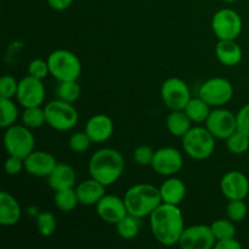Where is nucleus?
<instances>
[{
	"instance_id": "nucleus-1",
	"label": "nucleus",
	"mask_w": 249,
	"mask_h": 249,
	"mask_svg": "<svg viewBox=\"0 0 249 249\" xmlns=\"http://www.w3.org/2000/svg\"><path fill=\"white\" fill-rule=\"evenodd\" d=\"M148 218L151 232L158 243L167 247L179 245L185 230L184 214L179 206L162 202Z\"/></svg>"
},
{
	"instance_id": "nucleus-2",
	"label": "nucleus",
	"mask_w": 249,
	"mask_h": 249,
	"mask_svg": "<svg viewBox=\"0 0 249 249\" xmlns=\"http://www.w3.org/2000/svg\"><path fill=\"white\" fill-rule=\"evenodd\" d=\"M125 169V160L119 151L111 147L100 148L90 157L88 170L90 178L105 186H111L118 181Z\"/></svg>"
},
{
	"instance_id": "nucleus-3",
	"label": "nucleus",
	"mask_w": 249,
	"mask_h": 249,
	"mask_svg": "<svg viewBox=\"0 0 249 249\" xmlns=\"http://www.w3.org/2000/svg\"><path fill=\"white\" fill-rule=\"evenodd\" d=\"M128 213L136 218H146L162 203L160 187L151 184H136L129 187L124 195Z\"/></svg>"
},
{
	"instance_id": "nucleus-4",
	"label": "nucleus",
	"mask_w": 249,
	"mask_h": 249,
	"mask_svg": "<svg viewBox=\"0 0 249 249\" xmlns=\"http://www.w3.org/2000/svg\"><path fill=\"white\" fill-rule=\"evenodd\" d=\"M182 148L192 160H204L211 157L215 150V138L206 125L192 126L182 138Z\"/></svg>"
},
{
	"instance_id": "nucleus-5",
	"label": "nucleus",
	"mask_w": 249,
	"mask_h": 249,
	"mask_svg": "<svg viewBox=\"0 0 249 249\" xmlns=\"http://www.w3.org/2000/svg\"><path fill=\"white\" fill-rule=\"evenodd\" d=\"M50 74L60 82L78 80L82 73V62L74 53L58 49L48 56Z\"/></svg>"
},
{
	"instance_id": "nucleus-6",
	"label": "nucleus",
	"mask_w": 249,
	"mask_h": 249,
	"mask_svg": "<svg viewBox=\"0 0 249 249\" xmlns=\"http://www.w3.org/2000/svg\"><path fill=\"white\" fill-rule=\"evenodd\" d=\"M46 116V124L53 130L70 131L77 125L79 114L77 108L71 102L56 99L44 106Z\"/></svg>"
},
{
	"instance_id": "nucleus-7",
	"label": "nucleus",
	"mask_w": 249,
	"mask_h": 249,
	"mask_svg": "<svg viewBox=\"0 0 249 249\" xmlns=\"http://www.w3.org/2000/svg\"><path fill=\"white\" fill-rule=\"evenodd\" d=\"M32 129L26 125L14 124L5 129L4 133V147L7 155L17 156L19 158H26L31 155L36 147V138Z\"/></svg>"
},
{
	"instance_id": "nucleus-8",
	"label": "nucleus",
	"mask_w": 249,
	"mask_h": 249,
	"mask_svg": "<svg viewBox=\"0 0 249 249\" xmlns=\"http://www.w3.org/2000/svg\"><path fill=\"white\" fill-rule=\"evenodd\" d=\"M243 28V21L237 11L229 7L218 10L212 18V31L218 40H236Z\"/></svg>"
},
{
	"instance_id": "nucleus-9",
	"label": "nucleus",
	"mask_w": 249,
	"mask_h": 249,
	"mask_svg": "<svg viewBox=\"0 0 249 249\" xmlns=\"http://www.w3.org/2000/svg\"><path fill=\"white\" fill-rule=\"evenodd\" d=\"M198 96L202 97L213 108L224 107L232 100L233 85L226 78H211L199 87Z\"/></svg>"
},
{
	"instance_id": "nucleus-10",
	"label": "nucleus",
	"mask_w": 249,
	"mask_h": 249,
	"mask_svg": "<svg viewBox=\"0 0 249 249\" xmlns=\"http://www.w3.org/2000/svg\"><path fill=\"white\" fill-rule=\"evenodd\" d=\"M162 101L170 111L185 109L191 97V91L185 80L178 77H170L160 87Z\"/></svg>"
},
{
	"instance_id": "nucleus-11",
	"label": "nucleus",
	"mask_w": 249,
	"mask_h": 249,
	"mask_svg": "<svg viewBox=\"0 0 249 249\" xmlns=\"http://www.w3.org/2000/svg\"><path fill=\"white\" fill-rule=\"evenodd\" d=\"M204 125L214 138L226 140L231 134L237 130V117L230 109L214 107L212 108Z\"/></svg>"
},
{
	"instance_id": "nucleus-12",
	"label": "nucleus",
	"mask_w": 249,
	"mask_h": 249,
	"mask_svg": "<svg viewBox=\"0 0 249 249\" xmlns=\"http://www.w3.org/2000/svg\"><path fill=\"white\" fill-rule=\"evenodd\" d=\"M184 165L181 152L174 147H162L156 150L151 168L153 172L162 177H174Z\"/></svg>"
},
{
	"instance_id": "nucleus-13",
	"label": "nucleus",
	"mask_w": 249,
	"mask_h": 249,
	"mask_svg": "<svg viewBox=\"0 0 249 249\" xmlns=\"http://www.w3.org/2000/svg\"><path fill=\"white\" fill-rule=\"evenodd\" d=\"M16 100L23 108L41 106L45 101V87L41 79L26 75L18 83Z\"/></svg>"
},
{
	"instance_id": "nucleus-14",
	"label": "nucleus",
	"mask_w": 249,
	"mask_h": 249,
	"mask_svg": "<svg viewBox=\"0 0 249 249\" xmlns=\"http://www.w3.org/2000/svg\"><path fill=\"white\" fill-rule=\"evenodd\" d=\"M216 240L211 225H192L185 228L179 246L181 249H212Z\"/></svg>"
},
{
	"instance_id": "nucleus-15",
	"label": "nucleus",
	"mask_w": 249,
	"mask_h": 249,
	"mask_svg": "<svg viewBox=\"0 0 249 249\" xmlns=\"http://www.w3.org/2000/svg\"><path fill=\"white\" fill-rule=\"evenodd\" d=\"M96 213L102 221L116 225L128 214L124 198L116 195H105L96 204Z\"/></svg>"
},
{
	"instance_id": "nucleus-16",
	"label": "nucleus",
	"mask_w": 249,
	"mask_h": 249,
	"mask_svg": "<svg viewBox=\"0 0 249 249\" xmlns=\"http://www.w3.org/2000/svg\"><path fill=\"white\" fill-rule=\"evenodd\" d=\"M220 191L225 198L245 199L249 195V179L238 170H230L220 180Z\"/></svg>"
},
{
	"instance_id": "nucleus-17",
	"label": "nucleus",
	"mask_w": 249,
	"mask_h": 249,
	"mask_svg": "<svg viewBox=\"0 0 249 249\" xmlns=\"http://www.w3.org/2000/svg\"><path fill=\"white\" fill-rule=\"evenodd\" d=\"M57 163L51 153L34 150L28 157L24 158V170L32 177L48 178Z\"/></svg>"
},
{
	"instance_id": "nucleus-18",
	"label": "nucleus",
	"mask_w": 249,
	"mask_h": 249,
	"mask_svg": "<svg viewBox=\"0 0 249 249\" xmlns=\"http://www.w3.org/2000/svg\"><path fill=\"white\" fill-rule=\"evenodd\" d=\"M84 130L91 139L92 143H102L111 139L114 124L107 114L96 113L88 119Z\"/></svg>"
},
{
	"instance_id": "nucleus-19",
	"label": "nucleus",
	"mask_w": 249,
	"mask_h": 249,
	"mask_svg": "<svg viewBox=\"0 0 249 249\" xmlns=\"http://www.w3.org/2000/svg\"><path fill=\"white\" fill-rule=\"evenodd\" d=\"M105 189H106V186L104 184H101L97 180L92 179V178L79 182L75 186L79 204L85 207L96 206L100 199L106 195Z\"/></svg>"
},
{
	"instance_id": "nucleus-20",
	"label": "nucleus",
	"mask_w": 249,
	"mask_h": 249,
	"mask_svg": "<svg viewBox=\"0 0 249 249\" xmlns=\"http://www.w3.org/2000/svg\"><path fill=\"white\" fill-rule=\"evenodd\" d=\"M46 179H48L49 186L53 191H58V190L75 187L77 175L72 165L67 163H57V165L53 168L51 174Z\"/></svg>"
},
{
	"instance_id": "nucleus-21",
	"label": "nucleus",
	"mask_w": 249,
	"mask_h": 249,
	"mask_svg": "<svg viewBox=\"0 0 249 249\" xmlns=\"http://www.w3.org/2000/svg\"><path fill=\"white\" fill-rule=\"evenodd\" d=\"M22 209L19 202L6 191L0 194V224L2 226H14L21 220Z\"/></svg>"
},
{
	"instance_id": "nucleus-22",
	"label": "nucleus",
	"mask_w": 249,
	"mask_h": 249,
	"mask_svg": "<svg viewBox=\"0 0 249 249\" xmlns=\"http://www.w3.org/2000/svg\"><path fill=\"white\" fill-rule=\"evenodd\" d=\"M215 56L226 67H235L242 61L243 51L236 40H219L215 45Z\"/></svg>"
},
{
	"instance_id": "nucleus-23",
	"label": "nucleus",
	"mask_w": 249,
	"mask_h": 249,
	"mask_svg": "<svg viewBox=\"0 0 249 249\" xmlns=\"http://www.w3.org/2000/svg\"><path fill=\"white\" fill-rule=\"evenodd\" d=\"M160 192L163 203L180 206L186 197V185L179 178L168 177L160 185Z\"/></svg>"
},
{
	"instance_id": "nucleus-24",
	"label": "nucleus",
	"mask_w": 249,
	"mask_h": 249,
	"mask_svg": "<svg viewBox=\"0 0 249 249\" xmlns=\"http://www.w3.org/2000/svg\"><path fill=\"white\" fill-rule=\"evenodd\" d=\"M191 124V119L185 113L184 109H180V111H170L167 119H165L167 130L169 131L170 135L175 136V138H184L185 134L192 128Z\"/></svg>"
},
{
	"instance_id": "nucleus-25",
	"label": "nucleus",
	"mask_w": 249,
	"mask_h": 249,
	"mask_svg": "<svg viewBox=\"0 0 249 249\" xmlns=\"http://www.w3.org/2000/svg\"><path fill=\"white\" fill-rule=\"evenodd\" d=\"M212 108L213 107L209 106L206 101H204L202 97H192L189 101V104L185 107V113L189 116V118L191 119L192 123L196 124H202L206 123L207 118H208L209 113H211Z\"/></svg>"
},
{
	"instance_id": "nucleus-26",
	"label": "nucleus",
	"mask_w": 249,
	"mask_h": 249,
	"mask_svg": "<svg viewBox=\"0 0 249 249\" xmlns=\"http://www.w3.org/2000/svg\"><path fill=\"white\" fill-rule=\"evenodd\" d=\"M53 203H55L56 208L58 211L63 212V213H70V212H72L79 204L75 187L55 191Z\"/></svg>"
},
{
	"instance_id": "nucleus-27",
	"label": "nucleus",
	"mask_w": 249,
	"mask_h": 249,
	"mask_svg": "<svg viewBox=\"0 0 249 249\" xmlns=\"http://www.w3.org/2000/svg\"><path fill=\"white\" fill-rule=\"evenodd\" d=\"M117 233L123 240H133L140 232V218L126 214L121 221L116 224Z\"/></svg>"
},
{
	"instance_id": "nucleus-28",
	"label": "nucleus",
	"mask_w": 249,
	"mask_h": 249,
	"mask_svg": "<svg viewBox=\"0 0 249 249\" xmlns=\"http://www.w3.org/2000/svg\"><path fill=\"white\" fill-rule=\"evenodd\" d=\"M21 121L22 124L29 129L41 128L44 124H46L45 109L41 106L27 107L22 112Z\"/></svg>"
},
{
	"instance_id": "nucleus-29",
	"label": "nucleus",
	"mask_w": 249,
	"mask_h": 249,
	"mask_svg": "<svg viewBox=\"0 0 249 249\" xmlns=\"http://www.w3.org/2000/svg\"><path fill=\"white\" fill-rule=\"evenodd\" d=\"M0 112H1V119H0L1 128L6 129L16 124L19 112L18 107L12 101V99H5V97L0 99Z\"/></svg>"
},
{
	"instance_id": "nucleus-30",
	"label": "nucleus",
	"mask_w": 249,
	"mask_h": 249,
	"mask_svg": "<svg viewBox=\"0 0 249 249\" xmlns=\"http://www.w3.org/2000/svg\"><path fill=\"white\" fill-rule=\"evenodd\" d=\"M36 226L39 235L43 237H50L57 229L56 216L51 212H39L38 215L36 216Z\"/></svg>"
},
{
	"instance_id": "nucleus-31",
	"label": "nucleus",
	"mask_w": 249,
	"mask_h": 249,
	"mask_svg": "<svg viewBox=\"0 0 249 249\" xmlns=\"http://www.w3.org/2000/svg\"><path fill=\"white\" fill-rule=\"evenodd\" d=\"M82 94L79 84L77 80H68V82H60L57 89H56V96L62 101L74 104Z\"/></svg>"
},
{
	"instance_id": "nucleus-32",
	"label": "nucleus",
	"mask_w": 249,
	"mask_h": 249,
	"mask_svg": "<svg viewBox=\"0 0 249 249\" xmlns=\"http://www.w3.org/2000/svg\"><path fill=\"white\" fill-rule=\"evenodd\" d=\"M225 141L229 152L232 155H243L249 150V136L240 130H236L235 133L231 134Z\"/></svg>"
},
{
	"instance_id": "nucleus-33",
	"label": "nucleus",
	"mask_w": 249,
	"mask_h": 249,
	"mask_svg": "<svg viewBox=\"0 0 249 249\" xmlns=\"http://www.w3.org/2000/svg\"><path fill=\"white\" fill-rule=\"evenodd\" d=\"M211 229L216 241L236 236L235 223L231 221L230 219H218L213 224H211Z\"/></svg>"
},
{
	"instance_id": "nucleus-34",
	"label": "nucleus",
	"mask_w": 249,
	"mask_h": 249,
	"mask_svg": "<svg viewBox=\"0 0 249 249\" xmlns=\"http://www.w3.org/2000/svg\"><path fill=\"white\" fill-rule=\"evenodd\" d=\"M248 214V207L245 199H230L226 206V216L233 223H241Z\"/></svg>"
},
{
	"instance_id": "nucleus-35",
	"label": "nucleus",
	"mask_w": 249,
	"mask_h": 249,
	"mask_svg": "<svg viewBox=\"0 0 249 249\" xmlns=\"http://www.w3.org/2000/svg\"><path fill=\"white\" fill-rule=\"evenodd\" d=\"M91 143V139H90L89 135L85 133V130L73 133L72 135H71L70 141H68V146H70L71 150L75 153L87 152Z\"/></svg>"
},
{
	"instance_id": "nucleus-36",
	"label": "nucleus",
	"mask_w": 249,
	"mask_h": 249,
	"mask_svg": "<svg viewBox=\"0 0 249 249\" xmlns=\"http://www.w3.org/2000/svg\"><path fill=\"white\" fill-rule=\"evenodd\" d=\"M155 152L156 151L151 146L140 145L133 151V160L136 164L141 167H151Z\"/></svg>"
},
{
	"instance_id": "nucleus-37",
	"label": "nucleus",
	"mask_w": 249,
	"mask_h": 249,
	"mask_svg": "<svg viewBox=\"0 0 249 249\" xmlns=\"http://www.w3.org/2000/svg\"><path fill=\"white\" fill-rule=\"evenodd\" d=\"M18 83L16 78L12 75H2L0 79V95L5 99H14L16 97L17 90H18Z\"/></svg>"
},
{
	"instance_id": "nucleus-38",
	"label": "nucleus",
	"mask_w": 249,
	"mask_h": 249,
	"mask_svg": "<svg viewBox=\"0 0 249 249\" xmlns=\"http://www.w3.org/2000/svg\"><path fill=\"white\" fill-rule=\"evenodd\" d=\"M28 74L41 80L48 77V74H50L48 60H43V58L32 60L28 65Z\"/></svg>"
},
{
	"instance_id": "nucleus-39",
	"label": "nucleus",
	"mask_w": 249,
	"mask_h": 249,
	"mask_svg": "<svg viewBox=\"0 0 249 249\" xmlns=\"http://www.w3.org/2000/svg\"><path fill=\"white\" fill-rule=\"evenodd\" d=\"M4 169L5 173L7 175H10V177L18 175L22 170H24V160L23 158L17 157V156L9 155V157L5 160Z\"/></svg>"
},
{
	"instance_id": "nucleus-40",
	"label": "nucleus",
	"mask_w": 249,
	"mask_h": 249,
	"mask_svg": "<svg viewBox=\"0 0 249 249\" xmlns=\"http://www.w3.org/2000/svg\"><path fill=\"white\" fill-rule=\"evenodd\" d=\"M237 117V130L249 136V104H246L236 113Z\"/></svg>"
},
{
	"instance_id": "nucleus-41",
	"label": "nucleus",
	"mask_w": 249,
	"mask_h": 249,
	"mask_svg": "<svg viewBox=\"0 0 249 249\" xmlns=\"http://www.w3.org/2000/svg\"><path fill=\"white\" fill-rule=\"evenodd\" d=\"M214 248L215 249H241L242 248V245L236 240V237H230V238H225V240L216 241Z\"/></svg>"
},
{
	"instance_id": "nucleus-42",
	"label": "nucleus",
	"mask_w": 249,
	"mask_h": 249,
	"mask_svg": "<svg viewBox=\"0 0 249 249\" xmlns=\"http://www.w3.org/2000/svg\"><path fill=\"white\" fill-rule=\"evenodd\" d=\"M48 5L55 11H65L71 5L73 4L74 0H46Z\"/></svg>"
},
{
	"instance_id": "nucleus-43",
	"label": "nucleus",
	"mask_w": 249,
	"mask_h": 249,
	"mask_svg": "<svg viewBox=\"0 0 249 249\" xmlns=\"http://www.w3.org/2000/svg\"><path fill=\"white\" fill-rule=\"evenodd\" d=\"M223 1H225V2H236V1H238V0H223Z\"/></svg>"
}]
</instances>
